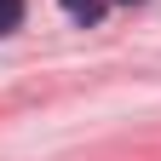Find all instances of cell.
<instances>
[{"label": "cell", "instance_id": "1", "mask_svg": "<svg viewBox=\"0 0 161 161\" xmlns=\"http://www.w3.org/2000/svg\"><path fill=\"white\" fill-rule=\"evenodd\" d=\"M23 23V0H0V35H12Z\"/></svg>", "mask_w": 161, "mask_h": 161}, {"label": "cell", "instance_id": "2", "mask_svg": "<svg viewBox=\"0 0 161 161\" xmlns=\"http://www.w3.org/2000/svg\"><path fill=\"white\" fill-rule=\"evenodd\" d=\"M64 6H80V0H64Z\"/></svg>", "mask_w": 161, "mask_h": 161}]
</instances>
